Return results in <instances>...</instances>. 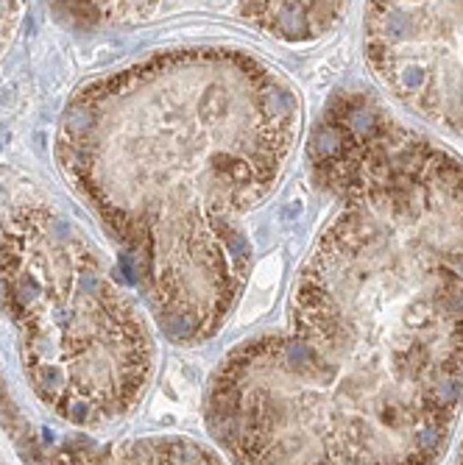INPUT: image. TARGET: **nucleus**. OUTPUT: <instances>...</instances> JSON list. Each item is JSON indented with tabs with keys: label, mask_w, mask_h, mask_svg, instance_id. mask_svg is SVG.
<instances>
[{
	"label": "nucleus",
	"mask_w": 463,
	"mask_h": 465,
	"mask_svg": "<svg viewBox=\"0 0 463 465\" xmlns=\"http://www.w3.org/2000/svg\"><path fill=\"white\" fill-rule=\"evenodd\" d=\"M307 162L332 213L285 321L209 379L232 465H436L463 401V162L360 90Z\"/></svg>",
	"instance_id": "1"
},
{
	"label": "nucleus",
	"mask_w": 463,
	"mask_h": 465,
	"mask_svg": "<svg viewBox=\"0 0 463 465\" xmlns=\"http://www.w3.org/2000/svg\"><path fill=\"white\" fill-rule=\"evenodd\" d=\"M302 129L297 87L232 45L159 51L67 101L56 162L179 346L216 337L248 282V215Z\"/></svg>",
	"instance_id": "2"
},
{
	"label": "nucleus",
	"mask_w": 463,
	"mask_h": 465,
	"mask_svg": "<svg viewBox=\"0 0 463 465\" xmlns=\"http://www.w3.org/2000/svg\"><path fill=\"white\" fill-rule=\"evenodd\" d=\"M0 304L31 391L67 424H112L143 401L151 326L93 242L45 203L0 215Z\"/></svg>",
	"instance_id": "3"
},
{
	"label": "nucleus",
	"mask_w": 463,
	"mask_h": 465,
	"mask_svg": "<svg viewBox=\"0 0 463 465\" xmlns=\"http://www.w3.org/2000/svg\"><path fill=\"white\" fill-rule=\"evenodd\" d=\"M363 56L399 106L463 137V4H368Z\"/></svg>",
	"instance_id": "4"
},
{
	"label": "nucleus",
	"mask_w": 463,
	"mask_h": 465,
	"mask_svg": "<svg viewBox=\"0 0 463 465\" xmlns=\"http://www.w3.org/2000/svg\"><path fill=\"white\" fill-rule=\"evenodd\" d=\"M39 465H226L201 440L182 435L135 438L106 446L70 443L48 454Z\"/></svg>",
	"instance_id": "5"
},
{
	"label": "nucleus",
	"mask_w": 463,
	"mask_h": 465,
	"mask_svg": "<svg viewBox=\"0 0 463 465\" xmlns=\"http://www.w3.org/2000/svg\"><path fill=\"white\" fill-rule=\"evenodd\" d=\"M237 15L285 42H310L329 34L347 15V4H237Z\"/></svg>",
	"instance_id": "6"
},
{
	"label": "nucleus",
	"mask_w": 463,
	"mask_h": 465,
	"mask_svg": "<svg viewBox=\"0 0 463 465\" xmlns=\"http://www.w3.org/2000/svg\"><path fill=\"white\" fill-rule=\"evenodd\" d=\"M20 15H23V4H0V56L9 48Z\"/></svg>",
	"instance_id": "7"
},
{
	"label": "nucleus",
	"mask_w": 463,
	"mask_h": 465,
	"mask_svg": "<svg viewBox=\"0 0 463 465\" xmlns=\"http://www.w3.org/2000/svg\"><path fill=\"white\" fill-rule=\"evenodd\" d=\"M458 465H463V440H460V454H458Z\"/></svg>",
	"instance_id": "8"
}]
</instances>
